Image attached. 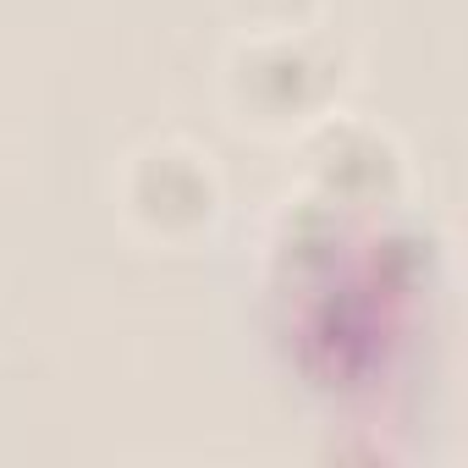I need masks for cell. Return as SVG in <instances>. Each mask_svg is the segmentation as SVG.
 <instances>
[{
  "label": "cell",
  "instance_id": "6da1fadb",
  "mask_svg": "<svg viewBox=\"0 0 468 468\" xmlns=\"http://www.w3.org/2000/svg\"><path fill=\"white\" fill-rule=\"evenodd\" d=\"M133 204L144 220L176 231V226H198L215 204V187H209V171L182 154V149H154L138 160L133 171Z\"/></svg>",
  "mask_w": 468,
  "mask_h": 468
},
{
  "label": "cell",
  "instance_id": "7a4b0ae2",
  "mask_svg": "<svg viewBox=\"0 0 468 468\" xmlns=\"http://www.w3.org/2000/svg\"><path fill=\"white\" fill-rule=\"evenodd\" d=\"M238 89L260 111L287 116V111H309L331 89V72L303 45H271V50H254L238 61Z\"/></svg>",
  "mask_w": 468,
  "mask_h": 468
},
{
  "label": "cell",
  "instance_id": "3957f363",
  "mask_svg": "<svg viewBox=\"0 0 468 468\" xmlns=\"http://www.w3.org/2000/svg\"><path fill=\"white\" fill-rule=\"evenodd\" d=\"M320 171H325L331 193H347L353 176H369V187H375V182L391 187L397 160H391V149H386L380 138H369V133H331L325 149H320Z\"/></svg>",
  "mask_w": 468,
  "mask_h": 468
}]
</instances>
